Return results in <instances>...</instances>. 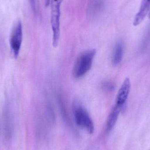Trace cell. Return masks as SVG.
Wrapping results in <instances>:
<instances>
[{"mask_svg": "<svg viewBox=\"0 0 150 150\" xmlns=\"http://www.w3.org/2000/svg\"><path fill=\"white\" fill-rule=\"evenodd\" d=\"M73 112L74 119L76 125L90 134L94 132L93 122L85 108L79 100L73 102Z\"/></svg>", "mask_w": 150, "mask_h": 150, "instance_id": "obj_1", "label": "cell"}, {"mask_svg": "<svg viewBox=\"0 0 150 150\" xmlns=\"http://www.w3.org/2000/svg\"><path fill=\"white\" fill-rule=\"evenodd\" d=\"M96 52L94 49H91L79 55L73 69V74L75 78H80L90 70Z\"/></svg>", "mask_w": 150, "mask_h": 150, "instance_id": "obj_2", "label": "cell"}, {"mask_svg": "<svg viewBox=\"0 0 150 150\" xmlns=\"http://www.w3.org/2000/svg\"><path fill=\"white\" fill-rule=\"evenodd\" d=\"M62 0H52L51 3V25L53 32V46L56 47L59 39L60 24L61 5Z\"/></svg>", "mask_w": 150, "mask_h": 150, "instance_id": "obj_3", "label": "cell"}, {"mask_svg": "<svg viewBox=\"0 0 150 150\" xmlns=\"http://www.w3.org/2000/svg\"><path fill=\"white\" fill-rule=\"evenodd\" d=\"M23 26L20 20H17L13 25L10 39V44L13 55L17 58L23 41Z\"/></svg>", "mask_w": 150, "mask_h": 150, "instance_id": "obj_4", "label": "cell"}, {"mask_svg": "<svg viewBox=\"0 0 150 150\" xmlns=\"http://www.w3.org/2000/svg\"><path fill=\"white\" fill-rule=\"evenodd\" d=\"M14 133V122L13 116L9 111H5L0 126V133L3 140L7 142L11 140Z\"/></svg>", "mask_w": 150, "mask_h": 150, "instance_id": "obj_5", "label": "cell"}, {"mask_svg": "<svg viewBox=\"0 0 150 150\" xmlns=\"http://www.w3.org/2000/svg\"><path fill=\"white\" fill-rule=\"evenodd\" d=\"M131 83L128 78L125 79L117 93L115 105L123 107L126 103L130 92Z\"/></svg>", "mask_w": 150, "mask_h": 150, "instance_id": "obj_6", "label": "cell"}, {"mask_svg": "<svg viewBox=\"0 0 150 150\" xmlns=\"http://www.w3.org/2000/svg\"><path fill=\"white\" fill-rule=\"evenodd\" d=\"M150 11V0H143L140 9L135 17L134 25L137 26L144 20Z\"/></svg>", "mask_w": 150, "mask_h": 150, "instance_id": "obj_7", "label": "cell"}, {"mask_svg": "<svg viewBox=\"0 0 150 150\" xmlns=\"http://www.w3.org/2000/svg\"><path fill=\"white\" fill-rule=\"evenodd\" d=\"M122 107L115 105L110 113L107 121L106 129L108 131H110L112 129L117 122L118 116Z\"/></svg>", "mask_w": 150, "mask_h": 150, "instance_id": "obj_8", "label": "cell"}, {"mask_svg": "<svg viewBox=\"0 0 150 150\" xmlns=\"http://www.w3.org/2000/svg\"><path fill=\"white\" fill-rule=\"evenodd\" d=\"M123 44L121 42H118L115 47L112 57V62L114 66H117L120 63L123 57Z\"/></svg>", "mask_w": 150, "mask_h": 150, "instance_id": "obj_9", "label": "cell"}, {"mask_svg": "<svg viewBox=\"0 0 150 150\" xmlns=\"http://www.w3.org/2000/svg\"><path fill=\"white\" fill-rule=\"evenodd\" d=\"M89 11L90 14L96 16L101 10L104 0H89Z\"/></svg>", "mask_w": 150, "mask_h": 150, "instance_id": "obj_10", "label": "cell"}, {"mask_svg": "<svg viewBox=\"0 0 150 150\" xmlns=\"http://www.w3.org/2000/svg\"><path fill=\"white\" fill-rule=\"evenodd\" d=\"M33 11L35 14H38L39 11V0H30Z\"/></svg>", "mask_w": 150, "mask_h": 150, "instance_id": "obj_11", "label": "cell"}, {"mask_svg": "<svg viewBox=\"0 0 150 150\" xmlns=\"http://www.w3.org/2000/svg\"><path fill=\"white\" fill-rule=\"evenodd\" d=\"M105 89H107L108 90H112L115 89V86L111 84H105L104 85Z\"/></svg>", "mask_w": 150, "mask_h": 150, "instance_id": "obj_12", "label": "cell"}, {"mask_svg": "<svg viewBox=\"0 0 150 150\" xmlns=\"http://www.w3.org/2000/svg\"><path fill=\"white\" fill-rule=\"evenodd\" d=\"M149 17L150 18V11L149 13Z\"/></svg>", "mask_w": 150, "mask_h": 150, "instance_id": "obj_13", "label": "cell"}]
</instances>
